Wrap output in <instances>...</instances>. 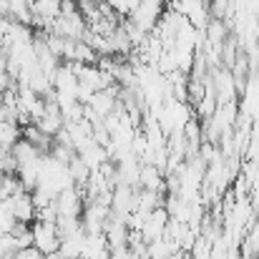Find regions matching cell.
<instances>
[{
    "label": "cell",
    "mask_w": 259,
    "mask_h": 259,
    "mask_svg": "<svg viewBox=\"0 0 259 259\" xmlns=\"http://www.w3.org/2000/svg\"><path fill=\"white\" fill-rule=\"evenodd\" d=\"M161 15H164V3H156V0H141V3L136 5V10L128 15V20H131L139 30H144V33H154V28L159 25Z\"/></svg>",
    "instance_id": "cell-1"
},
{
    "label": "cell",
    "mask_w": 259,
    "mask_h": 259,
    "mask_svg": "<svg viewBox=\"0 0 259 259\" xmlns=\"http://www.w3.org/2000/svg\"><path fill=\"white\" fill-rule=\"evenodd\" d=\"M83 206H86V199H83V191H81L78 186H68V189L58 191V196H56L58 217H73V219H81Z\"/></svg>",
    "instance_id": "cell-2"
},
{
    "label": "cell",
    "mask_w": 259,
    "mask_h": 259,
    "mask_svg": "<svg viewBox=\"0 0 259 259\" xmlns=\"http://www.w3.org/2000/svg\"><path fill=\"white\" fill-rule=\"evenodd\" d=\"M30 232H33V247H35L40 254H56V252H58V247H61V239H58L56 224L33 222Z\"/></svg>",
    "instance_id": "cell-3"
},
{
    "label": "cell",
    "mask_w": 259,
    "mask_h": 259,
    "mask_svg": "<svg viewBox=\"0 0 259 259\" xmlns=\"http://www.w3.org/2000/svg\"><path fill=\"white\" fill-rule=\"evenodd\" d=\"M5 206L10 209V214H13L15 222H20V224H33L35 222V206H33L30 191H20V194L10 196L5 201Z\"/></svg>",
    "instance_id": "cell-4"
},
{
    "label": "cell",
    "mask_w": 259,
    "mask_h": 259,
    "mask_svg": "<svg viewBox=\"0 0 259 259\" xmlns=\"http://www.w3.org/2000/svg\"><path fill=\"white\" fill-rule=\"evenodd\" d=\"M136 186H141L144 191H161V186H164V176L161 171L154 166V164H141V169H139V184Z\"/></svg>",
    "instance_id": "cell-5"
},
{
    "label": "cell",
    "mask_w": 259,
    "mask_h": 259,
    "mask_svg": "<svg viewBox=\"0 0 259 259\" xmlns=\"http://www.w3.org/2000/svg\"><path fill=\"white\" fill-rule=\"evenodd\" d=\"M141 0H106V5L123 20V18H128L134 10H136V5H139Z\"/></svg>",
    "instance_id": "cell-6"
},
{
    "label": "cell",
    "mask_w": 259,
    "mask_h": 259,
    "mask_svg": "<svg viewBox=\"0 0 259 259\" xmlns=\"http://www.w3.org/2000/svg\"><path fill=\"white\" fill-rule=\"evenodd\" d=\"M5 30H8V20L0 18V48H3V43H5Z\"/></svg>",
    "instance_id": "cell-7"
},
{
    "label": "cell",
    "mask_w": 259,
    "mask_h": 259,
    "mask_svg": "<svg viewBox=\"0 0 259 259\" xmlns=\"http://www.w3.org/2000/svg\"><path fill=\"white\" fill-rule=\"evenodd\" d=\"M40 259H61V257H58V252H56V254H43Z\"/></svg>",
    "instance_id": "cell-8"
},
{
    "label": "cell",
    "mask_w": 259,
    "mask_h": 259,
    "mask_svg": "<svg viewBox=\"0 0 259 259\" xmlns=\"http://www.w3.org/2000/svg\"><path fill=\"white\" fill-rule=\"evenodd\" d=\"M91 3H93V5H101V3H106V0H91Z\"/></svg>",
    "instance_id": "cell-9"
},
{
    "label": "cell",
    "mask_w": 259,
    "mask_h": 259,
    "mask_svg": "<svg viewBox=\"0 0 259 259\" xmlns=\"http://www.w3.org/2000/svg\"><path fill=\"white\" fill-rule=\"evenodd\" d=\"M204 3H209V0H204Z\"/></svg>",
    "instance_id": "cell-10"
}]
</instances>
